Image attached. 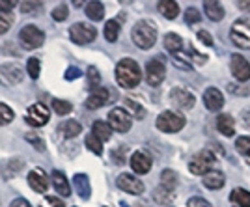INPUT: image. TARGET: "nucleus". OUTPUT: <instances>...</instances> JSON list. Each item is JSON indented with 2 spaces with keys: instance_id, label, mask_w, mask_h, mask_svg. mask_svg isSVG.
I'll list each match as a JSON object with an SVG mask.
<instances>
[{
  "instance_id": "obj_25",
  "label": "nucleus",
  "mask_w": 250,
  "mask_h": 207,
  "mask_svg": "<svg viewBox=\"0 0 250 207\" xmlns=\"http://www.w3.org/2000/svg\"><path fill=\"white\" fill-rule=\"evenodd\" d=\"M165 47L172 54H179V52H183V49H185L181 36H177V34H167L165 36Z\"/></svg>"
},
{
  "instance_id": "obj_20",
  "label": "nucleus",
  "mask_w": 250,
  "mask_h": 207,
  "mask_svg": "<svg viewBox=\"0 0 250 207\" xmlns=\"http://www.w3.org/2000/svg\"><path fill=\"white\" fill-rule=\"evenodd\" d=\"M202 181H204V185L208 186L209 190H219V188H222L224 186V174L222 172H219V170H211V172H208L206 176L202 177Z\"/></svg>"
},
{
  "instance_id": "obj_22",
  "label": "nucleus",
  "mask_w": 250,
  "mask_h": 207,
  "mask_svg": "<svg viewBox=\"0 0 250 207\" xmlns=\"http://www.w3.org/2000/svg\"><path fill=\"white\" fill-rule=\"evenodd\" d=\"M81 131H83V127L79 122H75V120H67V122H63V124L58 125V133L65 138H75V136L81 135Z\"/></svg>"
},
{
  "instance_id": "obj_17",
  "label": "nucleus",
  "mask_w": 250,
  "mask_h": 207,
  "mask_svg": "<svg viewBox=\"0 0 250 207\" xmlns=\"http://www.w3.org/2000/svg\"><path fill=\"white\" fill-rule=\"evenodd\" d=\"M204 104H206L208 110L217 112V110H220L224 106V97H222V93L217 88H208L204 92Z\"/></svg>"
},
{
  "instance_id": "obj_32",
  "label": "nucleus",
  "mask_w": 250,
  "mask_h": 207,
  "mask_svg": "<svg viewBox=\"0 0 250 207\" xmlns=\"http://www.w3.org/2000/svg\"><path fill=\"white\" fill-rule=\"evenodd\" d=\"M120 36V22L118 21H108L104 24V40L110 43H114Z\"/></svg>"
},
{
  "instance_id": "obj_3",
  "label": "nucleus",
  "mask_w": 250,
  "mask_h": 207,
  "mask_svg": "<svg viewBox=\"0 0 250 207\" xmlns=\"http://www.w3.org/2000/svg\"><path fill=\"white\" fill-rule=\"evenodd\" d=\"M215 153L211 151V149H204V151H200L196 155L190 159V163H188V170L194 174V176H206L208 172L213 170V166H215Z\"/></svg>"
},
{
  "instance_id": "obj_35",
  "label": "nucleus",
  "mask_w": 250,
  "mask_h": 207,
  "mask_svg": "<svg viewBox=\"0 0 250 207\" xmlns=\"http://www.w3.org/2000/svg\"><path fill=\"white\" fill-rule=\"evenodd\" d=\"M86 145H88L90 151H94L95 155H101V153H103V142H101L99 138H95L92 133L86 136Z\"/></svg>"
},
{
  "instance_id": "obj_47",
  "label": "nucleus",
  "mask_w": 250,
  "mask_h": 207,
  "mask_svg": "<svg viewBox=\"0 0 250 207\" xmlns=\"http://www.w3.org/2000/svg\"><path fill=\"white\" fill-rule=\"evenodd\" d=\"M198 40L204 43V45H208V47H211V45H213V38H211V34H209V32H206V30L198 32Z\"/></svg>"
},
{
  "instance_id": "obj_13",
  "label": "nucleus",
  "mask_w": 250,
  "mask_h": 207,
  "mask_svg": "<svg viewBox=\"0 0 250 207\" xmlns=\"http://www.w3.org/2000/svg\"><path fill=\"white\" fill-rule=\"evenodd\" d=\"M170 101H172V104L176 108H181V110H188V108H192L194 103H196L194 95L188 92V90H185V88H174L170 92Z\"/></svg>"
},
{
  "instance_id": "obj_1",
  "label": "nucleus",
  "mask_w": 250,
  "mask_h": 207,
  "mask_svg": "<svg viewBox=\"0 0 250 207\" xmlns=\"http://www.w3.org/2000/svg\"><path fill=\"white\" fill-rule=\"evenodd\" d=\"M142 73H140V65L131 60V58H124L116 65V81L122 88H135L140 84Z\"/></svg>"
},
{
  "instance_id": "obj_46",
  "label": "nucleus",
  "mask_w": 250,
  "mask_h": 207,
  "mask_svg": "<svg viewBox=\"0 0 250 207\" xmlns=\"http://www.w3.org/2000/svg\"><path fill=\"white\" fill-rule=\"evenodd\" d=\"M11 26V17L8 13H0V34H6Z\"/></svg>"
},
{
  "instance_id": "obj_41",
  "label": "nucleus",
  "mask_w": 250,
  "mask_h": 207,
  "mask_svg": "<svg viewBox=\"0 0 250 207\" xmlns=\"http://www.w3.org/2000/svg\"><path fill=\"white\" fill-rule=\"evenodd\" d=\"M99 81H101V75H99V71L95 69V67H90L88 69V84H90V88H97V84H99Z\"/></svg>"
},
{
  "instance_id": "obj_14",
  "label": "nucleus",
  "mask_w": 250,
  "mask_h": 207,
  "mask_svg": "<svg viewBox=\"0 0 250 207\" xmlns=\"http://www.w3.org/2000/svg\"><path fill=\"white\" fill-rule=\"evenodd\" d=\"M229 67L233 77L239 81V83H247L250 81V63L241 56V54H233L231 60H229Z\"/></svg>"
},
{
  "instance_id": "obj_29",
  "label": "nucleus",
  "mask_w": 250,
  "mask_h": 207,
  "mask_svg": "<svg viewBox=\"0 0 250 207\" xmlns=\"http://www.w3.org/2000/svg\"><path fill=\"white\" fill-rule=\"evenodd\" d=\"M86 15L92 21H101L104 17V6L101 2H88L86 4Z\"/></svg>"
},
{
  "instance_id": "obj_38",
  "label": "nucleus",
  "mask_w": 250,
  "mask_h": 207,
  "mask_svg": "<svg viewBox=\"0 0 250 207\" xmlns=\"http://www.w3.org/2000/svg\"><path fill=\"white\" fill-rule=\"evenodd\" d=\"M43 8V2H22L21 10L22 13H30V15H38V11Z\"/></svg>"
},
{
  "instance_id": "obj_8",
  "label": "nucleus",
  "mask_w": 250,
  "mask_h": 207,
  "mask_svg": "<svg viewBox=\"0 0 250 207\" xmlns=\"http://www.w3.org/2000/svg\"><path fill=\"white\" fill-rule=\"evenodd\" d=\"M165 62H163V56H157L153 60H149L146 65V81L149 86H159V84L165 81Z\"/></svg>"
},
{
  "instance_id": "obj_9",
  "label": "nucleus",
  "mask_w": 250,
  "mask_h": 207,
  "mask_svg": "<svg viewBox=\"0 0 250 207\" xmlns=\"http://www.w3.org/2000/svg\"><path fill=\"white\" fill-rule=\"evenodd\" d=\"M24 77L22 69L17 65V63H4L0 65V84L6 86V88H11L15 84H19Z\"/></svg>"
},
{
  "instance_id": "obj_44",
  "label": "nucleus",
  "mask_w": 250,
  "mask_h": 207,
  "mask_svg": "<svg viewBox=\"0 0 250 207\" xmlns=\"http://www.w3.org/2000/svg\"><path fill=\"white\" fill-rule=\"evenodd\" d=\"M125 153H127V149H125L124 145H120L118 149L112 151V159H114L116 165H124L125 163Z\"/></svg>"
},
{
  "instance_id": "obj_39",
  "label": "nucleus",
  "mask_w": 250,
  "mask_h": 207,
  "mask_svg": "<svg viewBox=\"0 0 250 207\" xmlns=\"http://www.w3.org/2000/svg\"><path fill=\"white\" fill-rule=\"evenodd\" d=\"M235 147H237V151H239V153L249 155V151H250V136H241V138H237Z\"/></svg>"
},
{
  "instance_id": "obj_7",
  "label": "nucleus",
  "mask_w": 250,
  "mask_h": 207,
  "mask_svg": "<svg viewBox=\"0 0 250 207\" xmlns=\"http://www.w3.org/2000/svg\"><path fill=\"white\" fill-rule=\"evenodd\" d=\"M131 124H133V118L125 108H112L110 110V114H108L110 129H114L118 133H127L131 129Z\"/></svg>"
},
{
  "instance_id": "obj_23",
  "label": "nucleus",
  "mask_w": 250,
  "mask_h": 207,
  "mask_svg": "<svg viewBox=\"0 0 250 207\" xmlns=\"http://www.w3.org/2000/svg\"><path fill=\"white\" fill-rule=\"evenodd\" d=\"M52 185L56 188V192L62 194V196H69V194H71V188H69L67 179H65V176H63L62 172H58V170L52 172Z\"/></svg>"
},
{
  "instance_id": "obj_49",
  "label": "nucleus",
  "mask_w": 250,
  "mask_h": 207,
  "mask_svg": "<svg viewBox=\"0 0 250 207\" xmlns=\"http://www.w3.org/2000/svg\"><path fill=\"white\" fill-rule=\"evenodd\" d=\"M15 2H2L0 0V13H11V11L15 10Z\"/></svg>"
},
{
  "instance_id": "obj_16",
  "label": "nucleus",
  "mask_w": 250,
  "mask_h": 207,
  "mask_svg": "<svg viewBox=\"0 0 250 207\" xmlns=\"http://www.w3.org/2000/svg\"><path fill=\"white\" fill-rule=\"evenodd\" d=\"M28 185L32 186L34 192L43 194V192H47V188H49V179H47L43 170L36 168V170H32L30 174H28Z\"/></svg>"
},
{
  "instance_id": "obj_4",
  "label": "nucleus",
  "mask_w": 250,
  "mask_h": 207,
  "mask_svg": "<svg viewBox=\"0 0 250 207\" xmlns=\"http://www.w3.org/2000/svg\"><path fill=\"white\" fill-rule=\"evenodd\" d=\"M183 127H185V118L172 110H167L157 118V129L161 133H177Z\"/></svg>"
},
{
  "instance_id": "obj_51",
  "label": "nucleus",
  "mask_w": 250,
  "mask_h": 207,
  "mask_svg": "<svg viewBox=\"0 0 250 207\" xmlns=\"http://www.w3.org/2000/svg\"><path fill=\"white\" fill-rule=\"evenodd\" d=\"M10 207H32V206L24 200V198H17V200H13V202H11Z\"/></svg>"
},
{
  "instance_id": "obj_26",
  "label": "nucleus",
  "mask_w": 250,
  "mask_h": 207,
  "mask_svg": "<svg viewBox=\"0 0 250 207\" xmlns=\"http://www.w3.org/2000/svg\"><path fill=\"white\" fill-rule=\"evenodd\" d=\"M157 8L163 13V17H167V19H176L177 13H179V6L174 0H161L157 4Z\"/></svg>"
},
{
  "instance_id": "obj_42",
  "label": "nucleus",
  "mask_w": 250,
  "mask_h": 207,
  "mask_svg": "<svg viewBox=\"0 0 250 207\" xmlns=\"http://www.w3.org/2000/svg\"><path fill=\"white\" fill-rule=\"evenodd\" d=\"M185 22L187 24H194V22H200V11L196 8H188L185 11Z\"/></svg>"
},
{
  "instance_id": "obj_18",
  "label": "nucleus",
  "mask_w": 250,
  "mask_h": 207,
  "mask_svg": "<svg viewBox=\"0 0 250 207\" xmlns=\"http://www.w3.org/2000/svg\"><path fill=\"white\" fill-rule=\"evenodd\" d=\"M108 97H110V92L106 88H95V90H92L90 97L86 99V108H90V110L101 108L103 104L108 103Z\"/></svg>"
},
{
  "instance_id": "obj_2",
  "label": "nucleus",
  "mask_w": 250,
  "mask_h": 207,
  "mask_svg": "<svg viewBox=\"0 0 250 207\" xmlns=\"http://www.w3.org/2000/svg\"><path fill=\"white\" fill-rule=\"evenodd\" d=\"M131 38L138 49H151L157 41L155 24L149 21H138L131 32Z\"/></svg>"
},
{
  "instance_id": "obj_11",
  "label": "nucleus",
  "mask_w": 250,
  "mask_h": 207,
  "mask_svg": "<svg viewBox=\"0 0 250 207\" xmlns=\"http://www.w3.org/2000/svg\"><path fill=\"white\" fill-rule=\"evenodd\" d=\"M49 118H51V114H49V108L45 104L34 103L26 112V124H30L32 127H43L49 122Z\"/></svg>"
},
{
  "instance_id": "obj_27",
  "label": "nucleus",
  "mask_w": 250,
  "mask_h": 207,
  "mask_svg": "<svg viewBox=\"0 0 250 207\" xmlns=\"http://www.w3.org/2000/svg\"><path fill=\"white\" fill-rule=\"evenodd\" d=\"M229 202L239 207H250V192L247 188H233L229 194Z\"/></svg>"
},
{
  "instance_id": "obj_12",
  "label": "nucleus",
  "mask_w": 250,
  "mask_h": 207,
  "mask_svg": "<svg viewBox=\"0 0 250 207\" xmlns=\"http://www.w3.org/2000/svg\"><path fill=\"white\" fill-rule=\"evenodd\" d=\"M116 185L120 186L124 192L133 194V196H138V194L144 192V183H142L138 177L131 176V174H122V176H118Z\"/></svg>"
},
{
  "instance_id": "obj_31",
  "label": "nucleus",
  "mask_w": 250,
  "mask_h": 207,
  "mask_svg": "<svg viewBox=\"0 0 250 207\" xmlns=\"http://www.w3.org/2000/svg\"><path fill=\"white\" fill-rule=\"evenodd\" d=\"M177 185V174L174 170H165L161 174V186H165L168 190H174Z\"/></svg>"
},
{
  "instance_id": "obj_53",
  "label": "nucleus",
  "mask_w": 250,
  "mask_h": 207,
  "mask_svg": "<svg viewBox=\"0 0 250 207\" xmlns=\"http://www.w3.org/2000/svg\"><path fill=\"white\" fill-rule=\"evenodd\" d=\"M237 6H239L243 11H249L250 13V0H241V2H237Z\"/></svg>"
},
{
  "instance_id": "obj_21",
  "label": "nucleus",
  "mask_w": 250,
  "mask_h": 207,
  "mask_svg": "<svg viewBox=\"0 0 250 207\" xmlns=\"http://www.w3.org/2000/svg\"><path fill=\"white\" fill-rule=\"evenodd\" d=\"M217 129L224 136H233L235 135V122H233V118L229 114H220L217 118Z\"/></svg>"
},
{
  "instance_id": "obj_37",
  "label": "nucleus",
  "mask_w": 250,
  "mask_h": 207,
  "mask_svg": "<svg viewBox=\"0 0 250 207\" xmlns=\"http://www.w3.org/2000/svg\"><path fill=\"white\" fill-rule=\"evenodd\" d=\"M13 110L6 103H0V125H8L13 120Z\"/></svg>"
},
{
  "instance_id": "obj_24",
  "label": "nucleus",
  "mask_w": 250,
  "mask_h": 207,
  "mask_svg": "<svg viewBox=\"0 0 250 207\" xmlns=\"http://www.w3.org/2000/svg\"><path fill=\"white\" fill-rule=\"evenodd\" d=\"M204 11L208 13L211 21L219 22L224 19V8H222L220 2H204Z\"/></svg>"
},
{
  "instance_id": "obj_34",
  "label": "nucleus",
  "mask_w": 250,
  "mask_h": 207,
  "mask_svg": "<svg viewBox=\"0 0 250 207\" xmlns=\"http://www.w3.org/2000/svg\"><path fill=\"white\" fill-rule=\"evenodd\" d=\"M125 106L133 112V116H135L136 120H144V116H146V108H144L142 104H138L136 101H133V99H125Z\"/></svg>"
},
{
  "instance_id": "obj_43",
  "label": "nucleus",
  "mask_w": 250,
  "mask_h": 207,
  "mask_svg": "<svg viewBox=\"0 0 250 207\" xmlns=\"http://www.w3.org/2000/svg\"><path fill=\"white\" fill-rule=\"evenodd\" d=\"M187 207H213V206L209 204L206 198L194 196V198H190V200L187 202Z\"/></svg>"
},
{
  "instance_id": "obj_15",
  "label": "nucleus",
  "mask_w": 250,
  "mask_h": 207,
  "mask_svg": "<svg viewBox=\"0 0 250 207\" xmlns=\"http://www.w3.org/2000/svg\"><path fill=\"white\" fill-rule=\"evenodd\" d=\"M131 168H133V172L140 174V176L147 174L151 170V157L144 151H135L131 155Z\"/></svg>"
},
{
  "instance_id": "obj_28",
  "label": "nucleus",
  "mask_w": 250,
  "mask_h": 207,
  "mask_svg": "<svg viewBox=\"0 0 250 207\" xmlns=\"http://www.w3.org/2000/svg\"><path fill=\"white\" fill-rule=\"evenodd\" d=\"M92 135L95 138H99L101 142H106V140H110V135H112V129H110V125L104 124V122H95L92 125Z\"/></svg>"
},
{
  "instance_id": "obj_50",
  "label": "nucleus",
  "mask_w": 250,
  "mask_h": 207,
  "mask_svg": "<svg viewBox=\"0 0 250 207\" xmlns=\"http://www.w3.org/2000/svg\"><path fill=\"white\" fill-rule=\"evenodd\" d=\"M47 200V204H51L52 207H65L63 206V202L60 200V198H54V196H47L45 198Z\"/></svg>"
},
{
  "instance_id": "obj_52",
  "label": "nucleus",
  "mask_w": 250,
  "mask_h": 207,
  "mask_svg": "<svg viewBox=\"0 0 250 207\" xmlns=\"http://www.w3.org/2000/svg\"><path fill=\"white\" fill-rule=\"evenodd\" d=\"M241 122H243V127L250 131V112H243V120Z\"/></svg>"
},
{
  "instance_id": "obj_30",
  "label": "nucleus",
  "mask_w": 250,
  "mask_h": 207,
  "mask_svg": "<svg viewBox=\"0 0 250 207\" xmlns=\"http://www.w3.org/2000/svg\"><path fill=\"white\" fill-rule=\"evenodd\" d=\"M153 200H155L157 204L167 206V204H170L174 200V190H168L165 186H157L155 190H153Z\"/></svg>"
},
{
  "instance_id": "obj_19",
  "label": "nucleus",
  "mask_w": 250,
  "mask_h": 207,
  "mask_svg": "<svg viewBox=\"0 0 250 207\" xmlns=\"http://www.w3.org/2000/svg\"><path fill=\"white\" fill-rule=\"evenodd\" d=\"M73 185L77 194L83 198V200H88L90 194H92V186H90V179L86 174H75L73 177Z\"/></svg>"
},
{
  "instance_id": "obj_10",
  "label": "nucleus",
  "mask_w": 250,
  "mask_h": 207,
  "mask_svg": "<svg viewBox=\"0 0 250 207\" xmlns=\"http://www.w3.org/2000/svg\"><path fill=\"white\" fill-rule=\"evenodd\" d=\"M229 38L241 49H250V24L245 21H235L229 30Z\"/></svg>"
},
{
  "instance_id": "obj_33",
  "label": "nucleus",
  "mask_w": 250,
  "mask_h": 207,
  "mask_svg": "<svg viewBox=\"0 0 250 207\" xmlns=\"http://www.w3.org/2000/svg\"><path fill=\"white\" fill-rule=\"evenodd\" d=\"M52 110L58 116H65L73 110V104L69 101H63V99H52Z\"/></svg>"
},
{
  "instance_id": "obj_6",
  "label": "nucleus",
  "mask_w": 250,
  "mask_h": 207,
  "mask_svg": "<svg viewBox=\"0 0 250 207\" xmlns=\"http://www.w3.org/2000/svg\"><path fill=\"white\" fill-rule=\"evenodd\" d=\"M19 40L26 49H38L45 41V32L40 30L36 24H26L19 34Z\"/></svg>"
},
{
  "instance_id": "obj_48",
  "label": "nucleus",
  "mask_w": 250,
  "mask_h": 207,
  "mask_svg": "<svg viewBox=\"0 0 250 207\" xmlns=\"http://www.w3.org/2000/svg\"><path fill=\"white\" fill-rule=\"evenodd\" d=\"M83 73H81V69L79 67H69L67 71H65V81H73V79H79Z\"/></svg>"
},
{
  "instance_id": "obj_40",
  "label": "nucleus",
  "mask_w": 250,
  "mask_h": 207,
  "mask_svg": "<svg viewBox=\"0 0 250 207\" xmlns=\"http://www.w3.org/2000/svg\"><path fill=\"white\" fill-rule=\"evenodd\" d=\"M67 15H69V13H67V6H65V4L56 6L54 11H52V19H54V21H65Z\"/></svg>"
},
{
  "instance_id": "obj_54",
  "label": "nucleus",
  "mask_w": 250,
  "mask_h": 207,
  "mask_svg": "<svg viewBox=\"0 0 250 207\" xmlns=\"http://www.w3.org/2000/svg\"><path fill=\"white\" fill-rule=\"evenodd\" d=\"M249 157H250V151H249Z\"/></svg>"
},
{
  "instance_id": "obj_45",
  "label": "nucleus",
  "mask_w": 250,
  "mask_h": 207,
  "mask_svg": "<svg viewBox=\"0 0 250 207\" xmlns=\"http://www.w3.org/2000/svg\"><path fill=\"white\" fill-rule=\"evenodd\" d=\"M26 140H28V142H32V144H34V147H36L38 151H43V149H45V142H43L38 135L30 133V135H26Z\"/></svg>"
},
{
  "instance_id": "obj_5",
  "label": "nucleus",
  "mask_w": 250,
  "mask_h": 207,
  "mask_svg": "<svg viewBox=\"0 0 250 207\" xmlns=\"http://www.w3.org/2000/svg\"><path fill=\"white\" fill-rule=\"evenodd\" d=\"M69 36L77 45H86V43H92L97 36V30H95L92 24L88 22H75L73 26L69 28Z\"/></svg>"
},
{
  "instance_id": "obj_36",
  "label": "nucleus",
  "mask_w": 250,
  "mask_h": 207,
  "mask_svg": "<svg viewBox=\"0 0 250 207\" xmlns=\"http://www.w3.org/2000/svg\"><path fill=\"white\" fill-rule=\"evenodd\" d=\"M26 69H28V75H30L32 79H38V77H40V71H42V62H40V58H30V60L26 62Z\"/></svg>"
}]
</instances>
